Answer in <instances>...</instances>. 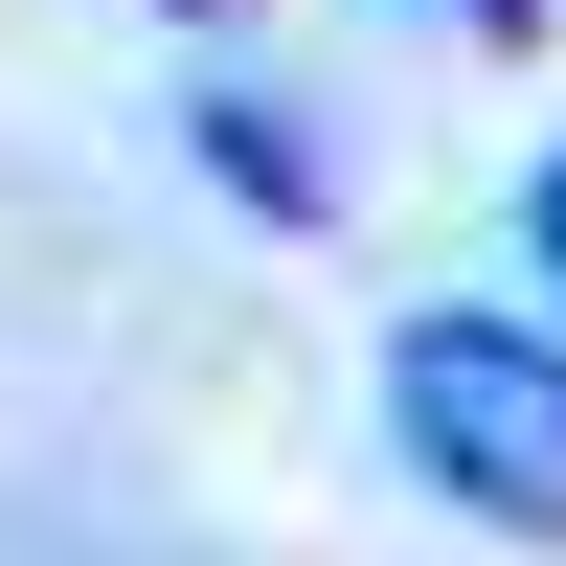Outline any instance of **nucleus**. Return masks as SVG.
<instances>
[{
  "label": "nucleus",
  "instance_id": "5",
  "mask_svg": "<svg viewBox=\"0 0 566 566\" xmlns=\"http://www.w3.org/2000/svg\"><path fill=\"white\" fill-rule=\"evenodd\" d=\"M181 23H205V0H181Z\"/></svg>",
  "mask_w": 566,
  "mask_h": 566
},
{
  "label": "nucleus",
  "instance_id": "2",
  "mask_svg": "<svg viewBox=\"0 0 566 566\" xmlns=\"http://www.w3.org/2000/svg\"><path fill=\"white\" fill-rule=\"evenodd\" d=\"M181 136H205V181H227V205H272V227H317V205H340V159H317L272 91H181Z\"/></svg>",
  "mask_w": 566,
  "mask_h": 566
},
{
  "label": "nucleus",
  "instance_id": "3",
  "mask_svg": "<svg viewBox=\"0 0 566 566\" xmlns=\"http://www.w3.org/2000/svg\"><path fill=\"white\" fill-rule=\"evenodd\" d=\"M522 250H544V295H566V159H544V181H522Z\"/></svg>",
  "mask_w": 566,
  "mask_h": 566
},
{
  "label": "nucleus",
  "instance_id": "1",
  "mask_svg": "<svg viewBox=\"0 0 566 566\" xmlns=\"http://www.w3.org/2000/svg\"><path fill=\"white\" fill-rule=\"evenodd\" d=\"M386 431L453 522L499 544H566V340L544 317H408L386 340Z\"/></svg>",
  "mask_w": 566,
  "mask_h": 566
},
{
  "label": "nucleus",
  "instance_id": "4",
  "mask_svg": "<svg viewBox=\"0 0 566 566\" xmlns=\"http://www.w3.org/2000/svg\"><path fill=\"white\" fill-rule=\"evenodd\" d=\"M431 23H476V45H522V23H544V0H431Z\"/></svg>",
  "mask_w": 566,
  "mask_h": 566
}]
</instances>
